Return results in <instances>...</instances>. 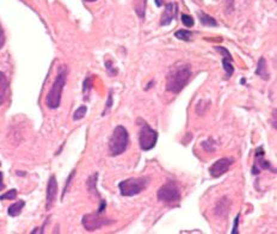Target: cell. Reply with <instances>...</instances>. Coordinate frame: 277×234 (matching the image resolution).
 <instances>
[{
	"label": "cell",
	"mask_w": 277,
	"mask_h": 234,
	"mask_svg": "<svg viewBox=\"0 0 277 234\" xmlns=\"http://www.w3.org/2000/svg\"><path fill=\"white\" fill-rule=\"evenodd\" d=\"M191 78V67L189 63L177 62L168 71L166 77V91L179 93L188 85Z\"/></svg>",
	"instance_id": "6da1fadb"
},
{
	"label": "cell",
	"mask_w": 277,
	"mask_h": 234,
	"mask_svg": "<svg viewBox=\"0 0 277 234\" xmlns=\"http://www.w3.org/2000/svg\"><path fill=\"white\" fill-rule=\"evenodd\" d=\"M67 74L68 71L66 67H62L59 72V74L56 75L55 80H54L52 88H50L48 95L46 97V105L49 109H57L61 104V96H62V91L67 81Z\"/></svg>",
	"instance_id": "7a4b0ae2"
},
{
	"label": "cell",
	"mask_w": 277,
	"mask_h": 234,
	"mask_svg": "<svg viewBox=\"0 0 277 234\" xmlns=\"http://www.w3.org/2000/svg\"><path fill=\"white\" fill-rule=\"evenodd\" d=\"M129 145V134L127 128L123 125H117L114 129L109 140V156L117 157L123 154Z\"/></svg>",
	"instance_id": "3957f363"
},
{
	"label": "cell",
	"mask_w": 277,
	"mask_h": 234,
	"mask_svg": "<svg viewBox=\"0 0 277 234\" xmlns=\"http://www.w3.org/2000/svg\"><path fill=\"white\" fill-rule=\"evenodd\" d=\"M150 179L147 177L129 178L118 183V189L122 196L132 197L141 194L148 186Z\"/></svg>",
	"instance_id": "277c9868"
},
{
	"label": "cell",
	"mask_w": 277,
	"mask_h": 234,
	"mask_svg": "<svg viewBox=\"0 0 277 234\" xmlns=\"http://www.w3.org/2000/svg\"><path fill=\"white\" fill-rule=\"evenodd\" d=\"M158 200L163 203L174 204L181 201V188L178 183L175 181H168L161 186L157 193Z\"/></svg>",
	"instance_id": "5b68a950"
},
{
	"label": "cell",
	"mask_w": 277,
	"mask_h": 234,
	"mask_svg": "<svg viewBox=\"0 0 277 234\" xmlns=\"http://www.w3.org/2000/svg\"><path fill=\"white\" fill-rule=\"evenodd\" d=\"M158 138H159L158 132L154 131L150 124L143 123L141 125V131H140L139 134L140 148L142 151L153 150L158 142Z\"/></svg>",
	"instance_id": "8992f818"
},
{
	"label": "cell",
	"mask_w": 277,
	"mask_h": 234,
	"mask_svg": "<svg viewBox=\"0 0 277 234\" xmlns=\"http://www.w3.org/2000/svg\"><path fill=\"white\" fill-rule=\"evenodd\" d=\"M81 222H82V226H84V228L86 229V231L92 232V231H96V229H98V228H102L103 226L113 224L114 221L109 220V219L103 218L102 214L95 213V214L84 215Z\"/></svg>",
	"instance_id": "52a82bcc"
},
{
	"label": "cell",
	"mask_w": 277,
	"mask_h": 234,
	"mask_svg": "<svg viewBox=\"0 0 277 234\" xmlns=\"http://www.w3.org/2000/svg\"><path fill=\"white\" fill-rule=\"evenodd\" d=\"M262 170H270L275 172V168L271 166L270 163L264 159V150L263 147H258L254 153V164L252 167V175L257 176L261 174Z\"/></svg>",
	"instance_id": "ba28073f"
},
{
	"label": "cell",
	"mask_w": 277,
	"mask_h": 234,
	"mask_svg": "<svg viewBox=\"0 0 277 234\" xmlns=\"http://www.w3.org/2000/svg\"><path fill=\"white\" fill-rule=\"evenodd\" d=\"M235 160L232 158H221L209 167V174L213 178H219L229 170Z\"/></svg>",
	"instance_id": "9c48e42d"
},
{
	"label": "cell",
	"mask_w": 277,
	"mask_h": 234,
	"mask_svg": "<svg viewBox=\"0 0 277 234\" xmlns=\"http://www.w3.org/2000/svg\"><path fill=\"white\" fill-rule=\"evenodd\" d=\"M215 49L219 53L222 54L224 59H222V66L226 72V79H229L232 77V74L235 73V67H233V57L229 53V50L225 47H215Z\"/></svg>",
	"instance_id": "30bf717a"
},
{
	"label": "cell",
	"mask_w": 277,
	"mask_h": 234,
	"mask_svg": "<svg viewBox=\"0 0 277 234\" xmlns=\"http://www.w3.org/2000/svg\"><path fill=\"white\" fill-rule=\"evenodd\" d=\"M57 182L55 176H52L49 178L48 184H47V209H50L54 206L56 196H57Z\"/></svg>",
	"instance_id": "8fae6325"
},
{
	"label": "cell",
	"mask_w": 277,
	"mask_h": 234,
	"mask_svg": "<svg viewBox=\"0 0 277 234\" xmlns=\"http://www.w3.org/2000/svg\"><path fill=\"white\" fill-rule=\"evenodd\" d=\"M178 14V5L177 3H168L166 5V9H165L163 16H161L160 19V25L161 27H166V25H170L171 22L177 17Z\"/></svg>",
	"instance_id": "7c38bea8"
},
{
	"label": "cell",
	"mask_w": 277,
	"mask_h": 234,
	"mask_svg": "<svg viewBox=\"0 0 277 234\" xmlns=\"http://www.w3.org/2000/svg\"><path fill=\"white\" fill-rule=\"evenodd\" d=\"M7 91H9V81H7L6 75L0 72V105L5 103Z\"/></svg>",
	"instance_id": "4fadbf2b"
},
{
	"label": "cell",
	"mask_w": 277,
	"mask_h": 234,
	"mask_svg": "<svg viewBox=\"0 0 277 234\" xmlns=\"http://www.w3.org/2000/svg\"><path fill=\"white\" fill-rule=\"evenodd\" d=\"M256 74L260 75V77L262 79H264V80H269V78H270V74H269L267 68V61H265L264 57H261V59L258 60Z\"/></svg>",
	"instance_id": "5bb4252c"
},
{
	"label": "cell",
	"mask_w": 277,
	"mask_h": 234,
	"mask_svg": "<svg viewBox=\"0 0 277 234\" xmlns=\"http://www.w3.org/2000/svg\"><path fill=\"white\" fill-rule=\"evenodd\" d=\"M229 210V201L227 200V197H224V199L220 200V202L218 203L217 208H215V213L218 215H220V217H225V211L228 214ZM227 217V215H226Z\"/></svg>",
	"instance_id": "9a60e30c"
},
{
	"label": "cell",
	"mask_w": 277,
	"mask_h": 234,
	"mask_svg": "<svg viewBox=\"0 0 277 234\" xmlns=\"http://www.w3.org/2000/svg\"><path fill=\"white\" fill-rule=\"evenodd\" d=\"M25 206V202L24 201H18V202L11 204V206L9 207V210H7V213H9L10 217H18L22 213V209H23Z\"/></svg>",
	"instance_id": "2e32d148"
},
{
	"label": "cell",
	"mask_w": 277,
	"mask_h": 234,
	"mask_svg": "<svg viewBox=\"0 0 277 234\" xmlns=\"http://www.w3.org/2000/svg\"><path fill=\"white\" fill-rule=\"evenodd\" d=\"M200 20L206 27H218V22L206 13H200Z\"/></svg>",
	"instance_id": "e0dca14e"
},
{
	"label": "cell",
	"mask_w": 277,
	"mask_h": 234,
	"mask_svg": "<svg viewBox=\"0 0 277 234\" xmlns=\"http://www.w3.org/2000/svg\"><path fill=\"white\" fill-rule=\"evenodd\" d=\"M97 179H98V174H95L93 176H91V177H90L89 181H88V188H89L90 192L95 194V195L99 196V194H98V192H97V188H96Z\"/></svg>",
	"instance_id": "ac0fdd59"
},
{
	"label": "cell",
	"mask_w": 277,
	"mask_h": 234,
	"mask_svg": "<svg viewBox=\"0 0 277 234\" xmlns=\"http://www.w3.org/2000/svg\"><path fill=\"white\" fill-rule=\"evenodd\" d=\"M175 36L178 39H182V41H190V39H191L193 32L190 30H178L175 32Z\"/></svg>",
	"instance_id": "d6986e66"
},
{
	"label": "cell",
	"mask_w": 277,
	"mask_h": 234,
	"mask_svg": "<svg viewBox=\"0 0 277 234\" xmlns=\"http://www.w3.org/2000/svg\"><path fill=\"white\" fill-rule=\"evenodd\" d=\"M86 113H88V107L86 105H81V107H79L77 110L74 111V115H73V120L74 121H79V120H81L82 117L85 116Z\"/></svg>",
	"instance_id": "ffe728a7"
},
{
	"label": "cell",
	"mask_w": 277,
	"mask_h": 234,
	"mask_svg": "<svg viewBox=\"0 0 277 234\" xmlns=\"http://www.w3.org/2000/svg\"><path fill=\"white\" fill-rule=\"evenodd\" d=\"M202 147L207 151V152H209V153L214 152V151L217 150V147H215V141L211 138L206 140V141H203L202 142Z\"/></svg>",
	"instance_id": "44dd1931"
},
{
	"label": "cell",
	"mask_w": 277,
	"mask_h": 234,
	"mask_svg": "<svg viewBox=\"0 0 277 234\" xmlns=\"http://www.w3.org/2000/svg\"><path fill=\"white\" fill-rule=\"evenodd\" d=\"M182 23L185 25L186 28H193L194 24H195V20L189 14H182Z\"/></svg>",
	"instance_id": "7402d4cb"
},
{
	"label": "cell",
	"mask_w": 277,
	"mask_h": 234,
	"mask_svg": "<svg viewBox=\"0 0 277 234\" xmlns=\"http://www.w3.org/2000/svg\"><path fill=\"white\" fill-rule=\"evenodd\" d=\"M17 197V190L12 189L10 190V192H7L6 194H4V195L0 196V201L4 200H14Z\"/></svg>",
	"instance_id": "603a6c76"
},
{
	"label": "cell",
	"mask_w": 277,
	"mask_h": 234,
	"mask_svg": "<svg viewBox=\"0 0 277 234\" xmlns=\"http://www.w3.org/2000/svg\"><path fill=\"white\" fill-rule=\"evenodd\" d=\"M111 107H113V91H110L109 93V98H108V103H106V107H105V111H104L103 115H105V113L109 109H111Z\"/></svg>",
	"instance_id": "cb8c5ba5"
},
{
	"label": "cell",
	"mask_w": 277,
	"mask_h": 234,
	"mask_svg": "<svg viewBox=\"0 0 277 234\" xmlns=\"http://www.w3.org/2000/svg\"><path fill=\"white\" fill-rule=\"evenodd\" d=\"M90 82H91V78H86L85 79V81H84V88H82V91L86 92V91H89V90H91V84H90Z\"/></svg>",
	"instance_id": "d4e9b609"
},
{
	"label": "cell",
	"mask_w": 277,
	"mask_h": 234,
	"mask_svg": "<svg viewBox=\"0 0 277 234\" xmlns=\"http://www.w3.org/2000/svg\"><path fill=\"white\" fill-rule=\"evenodd\" d=\"M239 218H240V214L237 215V218H236V220H235V225H233V231H232V233H233V234H238V233H239V231H238Z\"/></svg>",
	"instance_id": "484cf974"
},
{
	"label": "cell",
	"mask_w": 277,
	"mask_h": 234,
	"mask_svg": "<svg viewBox=\"0 0 277 234\" xmlns=\"http://www.w3.org/2000/svg\"><path fill=\"white\" fill-rule=\"evenodd\" d=\"M105 208H106V202H105V201H104V200H100V204H99L98 210H97V213L103 214V213H104V210H105Z\"/></svg>",
	"instance_id": "4316f807"
},
{
	"label": "cell",
	"mask_w": 277,
	"mask_h": 234,
	"mask_svg": "<svg viewBox=\"0 0 277 234\" xmlns=\"http://www.w3.org/2000/svg\"><path fill=\"white\" fill-rule=\"evenodd\" d=\"M4 45V31L2 25H0V47Z\"/></svg>",
	"instance_id": "83f0119b"
},
{
	"label": "cell",
	"mask_w": 277,
	"mask_h": 234,
	"mask_svg": "<svg viewBox=\"0 0 277 234\" xmlns=\"http://www.w3.org/2000/svg\"><path fill=\"white\" fill-rule=\"evenodd\" d=\"M4 188H5V185H4L3 183V172H0V192H2Z\"/></svg>",
	"instance_id": "f1b7e54d"
},
{
	"label": "cell",
	"mask_w": 277,
	"mask_h": 234,
	"mask_svg": "<svg viewBox=\"0 0 277 234\" xmlns=\"http://www.w3.org/2000/svg\"><path fill=\"white\" fill-rule=\"evenodd\" d=\"M84 2H86V3H95V2H97V0H84Z\"/></svg>",
	"instance_id": "f546056e"
},
{
	"label": "cell",
	"mask_w": 277,
	"mask_h": 234,
	"mask_svg": "<svg viewBox=\"0 0 277 234\" xmlns=\"http://www.w3.org/2000/svg\"><path fill=\"white\" fill-rule=\"evenodd\" d=\"M0 166H2V163H0Z\"/></svg>",
	"instance_id": "4dcf8cb0"
}]
</instances>
